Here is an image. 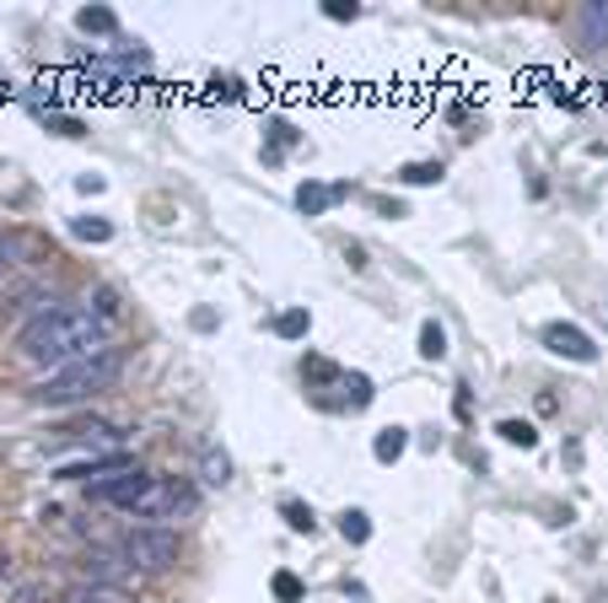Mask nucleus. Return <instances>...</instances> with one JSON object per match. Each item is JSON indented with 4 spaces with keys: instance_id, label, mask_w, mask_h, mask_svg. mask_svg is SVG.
Segmentation results:
<instances>
[{
    "instance_id": "f257e3e1",
    "label": "nucleus",
    "mask_w": 608,
    "mask_h": 603,
    "mask_svg": "<svg viewBox=\"0 0 608 603\" xmlns=\"http://www.w3.org/2000/svg\"><path fill=\"white\" fill-rule=\"evenodd\" d=\"M108 350V323L87 307V302H54L49 312H38L33 323H22L16 334V356L33 367H76Z\"/></svg>"
},
{
    "instance_id": "f03ea898",
    "label": "nucleus",
    "mask_w": 608,
    "mask_h": 603,
    "mask_svg": "<svg viewBox=\"0 0 608 603\" xmlns=\"http://www.w3.org/2000/svg\"><path fill=\"white\" fill-rule=\"evenodd\" d=\"M114 377H119V356H114V350H103V356H92V361H76V367H60V372H49V377L33 388V399H38V405H54V410H65V405H81V399L103 394Z\"/></svg>"
},
{
    "instance_id": "7ed1b4c3",
    "label": "nucleus",
    "mask_w": 608,
    "mask_h": 603,
    "mask_svg": "<svg viewBox=\"0 0 608 603\" xmlns=\"http://www.w3.org/2000/svg\"><path fill=\"white\" fill-rule=\"evenodd\" d=\"M178 534L172 528H130L125 539H119V555L135 566V572H167V566H178Z\"/></svg>"
},
{
    "instance_id": "20e7f679",
    "label": "nucleus",
    "mask_w": 608,
    "mask_h": 603,
    "mask_svg": "<svg viewBox=\"0 0 608 603\" xmlns=\"http://www.w3.org/2000/svg\"><path fill=\"white\" fill-rule=\"evenodd\" d=\"M152 490H156V474H146V469H125V474H108V479H92V485H87L92 501L119 506V512H130V517L146 506Z\"/></svg>"
},
{
    "instance_id": "39448f33",
    "label": "nucleus",
    "mask_w": 608,
    "mask_h": 603,
    "mask_svg": "<svg viewBox=\"0 0 608 603\" xmlns=\"http://www.w3.org/2000/svg\"><path fill=\"white\" fill-rule=\"evenodd\" d=\"M81 582H98V588L125 593V588L141 582V572H135L119 550H87V555H81Z\"/></svg>"
},
{
    "instance_id": "423d86ee",
    "label": "nucleus",
    "mask_w": 608,
    "mask_h": 603,
    "mask_svg": "<svg viewBox=\"0 0 608 603\" xmlns=\"http://www.w3.org/2000/svg\"><path fill=\"white\" fill-rule=\"evenodd\" d=\"M54 307V286L49 281H27V286H16V292H5L0 297V323H16V318H38V312H49Z\"/></svg>"
},
{
    "instance_id": "0eeeda50",
    "label": "nucleus",
    "mask_w": 608,
    "mask_h": 603,
    "mask_svg": "<svg viewBox=\"0 0 608 603\" xmlns=\"http://www.w3.org/2000/svg\"><path fill=\"white\" fill-rule=\"evenodd\" d=\"M38 259H49V243L38 238V232H0V281L11 275V270H22V265H38Z\"/></svg>"
},
{
    "instance_id": "6e6552de",
    "label": "nucleus",
    "mask_w": 608,
    "mask_h": 603,
    "mask_svg": "<svg viewBox=\"0 0 608 603\" xmlns=\"http://www.w3.org/2000/svg\"><path fill=\"white\" fill-rule=\"evenodd\" d=\"M544 345L555 350V356H566V361H598V345H593V334L587 329H577V323H549L544 329Z\"/></svg>"
},
{
    "instance_id": "1a4fd4ad",
    "label": "nucleus",
    "mask_w": 608,
    "mask_h": 603,
    "mask_svg": "<svg viewBox=\"0 0 608 603\" xmlns=\"http://www.w3.org/2000/svg\"><path fill=\"white\" fill-rule=\"evenodd\" d=\"M135 469L130 452H103V458H76V463H60V479H92V474H125Z\"/></svg>"
},
{
    "instance_id": "9d476101",
    "label": "nucleus",
    "mask_w": 608,
    "mask_h": 603,
    "mask_svg": "<svg viewBox=\"0 0 608 603\" xmlns=\"http://www.w3.org/2000/svg\"><path fill=\"white\" fill-rule=\"evenodd\" d=\"M404 452H410V432H404V426H383V432L372 437V458H377V463H399Z\"/></svg>"
},
{
    "instance_id": "9b49d317",
    "label": "nucleus",
    "mask_w": 608,
    "mask_h": 603,
    "mask_svg": "<svg viewBox=\"0 0 608 603\" xmlns=\"http://www.w3.org/2000/svg\"><path fill=\"white\" fill-rule=\"evenodd\" d=\"M582 38H587L593 49H608V0L582 5Z\"/></svg>"
},
{
    "instance_id": "f8f14e48",
    "label": "nucleus",
    "mask_w": 608,
    "mask_h": 603,
    "mask_svg": "<svg viewBox=\"0 0 608 603\" xmlns=\"http://www.w3.org/2000/svg\"><path fill=\"white\" fill-rule=\"evenodd\" d=\"M60 603H130L125 593H114V588H98V582H70Z\"/></svg>"
},
{
    "instance_id": "ddd939ff",
    "label": "nucleus",
    "mask_w": 608,
    "mask_h": 603,
    "mask_svg": "<svg viewBox=\"0 0 608 603\" xmlns=\"http://www.w3.org/2000/svg\"><path fill=\"white\" fill-rule=\"evenodd\" d=\"M339 539H345V544H366V539H372V517H366L361 506L339 512Z\"/></svg>"
},
{
    "instance_id": "4468645a",
    "label": "nucleus",
    "mask_w": 608,
    "mask_h": 603,
    "mask_svg": "<svg viewBox=\"0 0 608 603\" xmlns=\"http://www.w3.org/2000/svg\"><path fill=\"white\" fill-rule=\"evenodd\" d=\"M345 189H323V183H302L297 189V205H302V216H323L328 210V200H339Z\"/></svg>"
},
{
    "instance_id": "2eb2a0df",
    "label": "nucleus",
    "mask_w": 608,
    "mask_h": 603,
    "mask_svg": "<svg viewBox=\"0 0 608 603\" xmlns=\"http://www.w3.org/2000/svg\"><path fill=\"white\" fill-rule=\"evenodd\" d=\"M76 27H81V33H114L119 16H114L108 5H81V11H76Z\"/></svg>"
},
{
    "instance_id": "dca6fc26",
    "label": "nucleus",
    "mask_w": 608,
    "mask_h": 603,
    "mask_svg": "<svg viewBox=\"0 0 608 603\" xmlns=\"http://www.w3.org/2000/svg\"><path fill=\"white\" fill-rule=\"evenodd\" d=\"M421 356H426V361H442V356H448V329H442L437 318L421 323Z\"/></svg>"
},
{
    "instance_id": "f3484780",
    "label": "nucleus",
    "mask_w": 608,
    "mask_h": 603,
    "mask_svg": "<svg viewBox=\"0 0 608 603\" xmlns=\"http://www.w3.org/2000/svg\"><path fill=\"white\" fill-rule=\"evenodd\" d=\"M495 432H501V442H512V448H539V432H533V421H517V415H506Z\"/></svg>"
},
{
    "instance_id": "a211bd4d",
    "label": "nucleus",
    "mask_w": 608,
    "mask_h": 603,
    "mask_svg": "<svg viewBox=\"0 0 608 603\" xmlns=\"http://www.w3.org/2000/svg\"><path fill=\"white\" fill-rule=\"evenodd\" d=\"M307 329H312V312H307V307H286V312L275 318V334H281V339H307Z\"/></svg>"
},
{
    "instance_id": "6ab92c4d",
    "label": "nucleus",
    "mask_w": 608,
    "mask_h": 603,
    "mask_svg": "<svg viewBox=\"0 0 608 603\" xmlns=\"http://www.w3.org/2000/svg\"><path fill=\"white\" fill-rule=\"evenodd\" d=\"M442 172H448L442 162H404V167H399V178L415 183V189H421V183H442Z\"/></svg>"
},
{
    "instance_id": "aec40b11",
    "label": "nucleus",
    "mask_w": 608,
    "mask_h": 603,
    "mask_svg": "<svg viewBox=\"0 0 608 603\" xmlns=\"http://www.w3.org/2000/svg\"><path fill=\"white\" fill-rule=\"evenodd\" d=\"M70 232H76L81 243H108V238H114V227H108L103 216H76V221H70Z\"/></svg>"
},
{
    "instance_id": "412c9836",
    "label": "nucleus",
    "mask_w": 608,
    "mask_h": 603,
    "mask_svg": "<svg viewBox=\"0 0 608 603\" xmlns=\"http://www.w3.org/2000/svg\"><path fill=\"white\" fill-rule=\"evenodd\" d=\"M92 312H98V318H103V323H114V318H125V302H119V292H114V286H98V292H92Z\"/></svg>"
},
{
    "instance_id": "4be33fe9",
    "label": "nucleus",
    "mask_w": 608,
    "mask_h": 603,
    "mask_svg": "<svg viewBox=\"0 0 608 603\" xmlns=\"http://www.w3.org/2000/svg\"><path fill=\"white\" fill-rule=\"evenodd\" d=\"M270 593L281 603H302V577H297V572H275V577H270Z\"/></svg>"
},
{
    "instance_id": "5701e85b",
    "label": "nucleus",
    "mask_w": 608,
    "mask_h": 603,
    "mask_svg": "<svg viewBox=\"0 0 608 603\" xmlns=\"http://www.w3.org/2000/svg\"><path fill=\"white\" fill-rule=\"evenodd\" d=\"M281 517H286L297 534H312V528H318V517H312V506H307V501H286V506H281Z\"/></svg>"
},
{
    "instance_id": "b1692460",
    "label": "nucleus",
    "mask_w": 608,
    "mask_h": 603,
    "mask_svg": "<svg viewBox=\"0 0 608 603\" xmlns=\"http://www.w3.org/2000/svg\"><path fill=\"white\" fill-rule=\"evenodd\" d=\"M205 479H210V485H227V479H232V458H227V452H205Z\"/></svg>"
},
{
    "instance_id": "393cba45",
    "label": "nucleus",
    "mask_w": 608,
    "mask_h": 603,
    "mask_svg": "<svg viewBox=\"0 0 608 603\" xmlns=\"http://www.w3.org/2000/svg\"><path fill=\"white\" fill-rule=\"evenodd\" d=\"M345 388H350V405H355V410H361V405H372V377L350 372V377H345Z\"/></svg>"
},
{
    "instance_id": "a878e982",
    "label": "nucleus",
    "mask_w": 608,
    "mask_h": 603,
    "mask_svg": "<svg viewBox=\"0 0 608 603\" xmlns=\"http://www.w3.org/2000/svg\"><path fill=\"white\" fill-rule=\"evenodd\" d=\"M302 372L312 377V383H334V377H339V367H334V361H323V356H307Z\"/></svg>"
},
{
    "instance_id": "bb28decb",
    "label": "nucleus",
    "mask_w": 608,
    "mask_h": 603,
    "mask_svg": "<svg viewBox=\"0 0 608 603\" xmlns=\"http://www.w3.org/2000/svg\"><path fill=\"white\" fill-rule=\"evenodd\" d=\"M323 16H334V22H355V16H361V5H355V0H328V5H323Z\"/></svg>"
},
{
    "instance_id": "cd10ccee",
    "label": "nucleus",
    "mask_w": 608,
    "mask_h": 603,
    "mask_svg": "<svg viewBox=\"0 0 608 603\" xmlns=\"http://www.w3.org/2000/svg\"><path fill=\"white\" fill-rule=\"evenodd\" d=\"M270 136H275V146H297V130H292L286 119H275V125H270Z\"/></svg>"
},
{
    "instance_id": "c85d7f7f",
    "label": "nucleus",
    "mask_w": 608,
    "mask_h": 603,
    "mask_svg": "<svg viewBox=\"0 0 608 603\" xmlns=\"http://www.w3.org/2000/svg\"><path fill=\"white\" fill-rule=\"evenodd\" d=\"M76 189H81V194H98V189H103V178H98V172H81V178H76Z\"/></svg>"
},
{
    "instance_id": "c756f323",
    "label": "nucleus",
    "mask_w": 608,
    "mask_h": 603,
    "mask_svg": "<svg viewBox=\"0 0 608 603\" xmlns=\"http://www.w3.org/2000/svg\"><path fill=\"white\" fill-rule=\"evenodd\" d=\"M0 572H11V555H5V550H0Z\"/></svg>"
},
{
    "instance_id": "7c9ffc66",
    "label": "nucleus",
    "mask_w": 608,
    "mask_h": 603,
    "mask_svg": "<svg viewBox=\"0 0 608 603\" xmlns=\"http://www.w3.org/2000/svg\"><path fill=\"white\" fill-rule=\"evenodd\" d=\"M593 603H608V593H598V599H593Z\"/></svg>"
}]
</instances>
